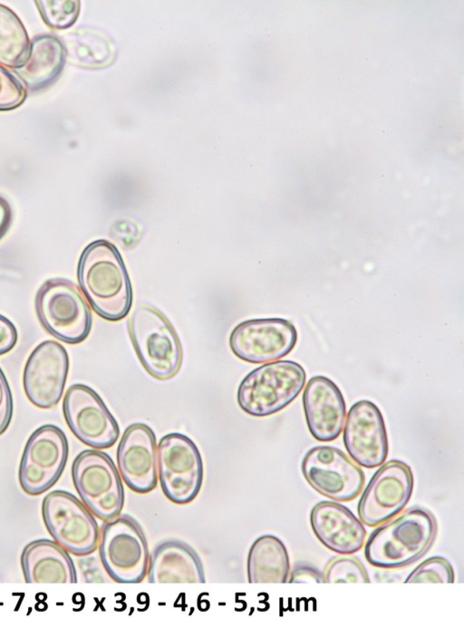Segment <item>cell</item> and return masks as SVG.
Returning <instances> with one entry per match:
<instances>
[{
    "mask_svg": "<svg viewBox=\"0 0 464 618\" xmlns=\"http://www.w3.org/2000/svg\"><path fill=\"white\" fill-rule=\"evenodd\" d=\"M77 279L82 292L100 317L115 322L129 314L133 301L132 286L114 245L102 239L90 243L80 256Z\"/></svg>",
    "mask_w": 464,
    "mask_h": 618,
    "instance_id": "obj_1",
    "label": "cell"
},
{
    "mask_svg": "<svg viewBox=\"0 0 464 618\" xmlns=\"http://www.w3.org/2000/svg\"><path fill=\"white\" fill-rule=\"evenodd\" d=\"M436 534L434 516L425 508L410 507L372 532L364 546L365 559L378 568L403 567L430 549Z\"/></svg>",
    "mask_w": 464,
    "mask_h": 618,
    "instance_id": "obj_2",
    "label": "cell"
},
{
    "mask_svg": "<svg viewBox=\"0 0 464 618\" xmlns=\"http://www.w3.org/2000/svg\"><path fill=\"white\" fill-rule=\"evenodd\" d=\"M305 379L304 369L294 361L265 363L242 380L237 393V403L244 412L254 417L275 414L297 398Z\"/></svg>",
    "mask_w": 464,
    "mask_h": 618,
    "instance_id": "obj_3",
    "label": "cell"
},
{
    "mask_svg": "<svg viewBox=\"0 0 464 618\" xmlns=\"http://www.w3.org/2000/svg\"><path fill=\"white\" fill-rule=\"evenodd\" d=\"M128 326L134 350L144 369L159 380L175 376L181 364L182 349L166 316L150 305L141 304L132 312Z\"/></svg>",
    "mask_w": 464,
    "mask_h": 618,
    "instance_id": "obj_4",
    "label": "cell"
},
{
    "mask_svg": "<svg viewBox=\"0 0 464 618\" xmlns=\"http://www.w3.org/2000/svg\"><path fill=\"white\" fill-rule=\"evenodd\" d=\"M35 311L42 326L63 343H80L91 332V309L70 280L53 278L44 282L36 294Z\"/></svg>",
    "mask_w": 464,
    "mask_h": 618,
    "instance_id": "obj_5",
    "label": "cell"
},
{
    "mask_svg": "<svg viewBox=\"0 0 464 618\" xmlns=\"http://www.w3.org/2000/svg\"><path fill=\"white\" fill-rule=\"evenodd\" d=\"M99 555L108 575L119 584H139L147 575L149 546L140 524L123 514L106 521L100 534Z\"/></svg>",
    "mask_w": 464,
    "mask_h": 618,
    "instance_id": "obj_6",
    "label": "cell"
},
{
    "mask_svg": "<svg viewBox=\"0 0 464 618\" xmlns=\"http://www.w3.org/2000/svg\"><path fill=\"white\" fill-rule=\"evenodd\" d=\"M73 486L87 508L108 521L120 515L124 488L112 459L99 449H84L72 465Z\"/></svg>",
    "mask_w": 464,
    "mask_h": 618,
    "instance_id": "obj_7",
    "label": "cell"
},
{
    "mask_svg": "<svg viewBox=\"0 0 464 618\" xmlns=\"http://www.w3.org/2000/svg\"><path fill=\"white\" fill-rule=\"evenodd\" d=\"M158 478L165 497L178 505L193 501L203 482V462L196 444L188 436L171 432L157 446Z\"/></svg>",
    "mask_w": 464,
    "mask_h": 618,
    "instance_id": "obj_8",
    "label": "cell"
},
{
    "mask_svg": "<svg viewBox=\"0 0 464 618\" xmlns=\"http://www.w3.org/2000/svg\"><path fill=\"white\" fill-rule=\"evenodd\" d=\"M42 516L53 540L69 553L82 556L95 551L100 539L97 521L72 493L65 490L48 493L43 500Z\"/></svg>",
    "mask_w": 464,
    "mask_h": 618,
    "instance_id": "obj_9",
    "label": "cell"
},
{
    "mask_svg": "<svg viewBox=\"0 0 464 618\" xmlns=\"http://www.w3.org/2000/svg\"><path fill=\"white\" fill-rule=\"evenodd\" d=\"M68 454V440L59 427L45 424L37 428L26 441L19 465L24 492L39 496L49 490L62 476Z\"/></svg>",
    "mask_w": 464,
    "mask_h": 618,
    "instance_id": "obj_10",
    "label": "cell"
},
{
    "mask_svg": "<svg viewBox=\"0 0 464 618\" xmlns=\"http://www.w3.org/2000/svg\"><path fill=\"white\" fill-rule=\"evenodd\" d=\"M413 474L409 465L398 459L382 464L373 474L358 502L360 520L377 526L403 510L413 490Z\"/></svg>",
    "mask_w": 464,
    "mask_h": 618,
    "instance_id": "obj_11",
    "label": "cell"
},
{
    "mask_svg": "<svg viewBox=\"0 0 464 618\" xmlns=\"http://www.w3.org/2000/svg\"><path fill=\"white\" fill-rule=\"evenodd\" d=\"M63 411L69 429L83 444L108 449L118 440L117 420L91 387L82 383L71 385L63 398Z\"/></svg>",
    "mask_w": 464,
    "mask_h": 618,
    "instance_id": "obj_12",
    "label": "cell"
},
{
    "mask_svg": "<svg viewBox=\"0 0 464 618\" xmlns=\"http://www.w3.org/2000/svg\"><path fill=\"white\" fill-rule=\"evenodd\" d=\"M301 470L307 483L321 495L337 501L356 497L364 484V474L341 449L316 446L304 455Z\"/></svg>",
    "mask_w": 464,
    "mask_h": 618,
    "instance_id": "obj_13",
    "label": "cell"
},
{
    "mask_svg": "<svg viewBox=\"0 0 464 618\" xmlns=\"http://www.w3.org/2000/svg\"><path fill=\"white\" fill-rule=\"evenodd\" d=\"M297 331L283 318H259L238 323L229 336V346L239 359L251 363L274 362L295 346Z\"/></svg>",
    "mask_w": 464,
    "mask_h": 618,
    "instance_id": "obj_14",
    "label": "cell"
},
{
    "mask_svg": "<svg viewBox=\"0 0 464 618\" xmlns=\"http://www.w3.org/2000/svg\"><path fill=\"white\" fill-rule=\"evenodd\" d=\"M69 371L65 348L44 341L31 352L24 366L23 385L26 397L40 409H51L63 396Z\"/></svg>",
    "mask_w": 464,
    "mask_h": 618,
    "instance_id": "obj_15",
    "label": "cell"
},
{
    "mask_svg": "<svg viewBox=\"0 0 464 618\" xmlns=\"http://www.w3.org/2000/svg\"><path fill=\"white\" fill-rule=\"evenodd\" d=\"M344 420L343 444L353 461L366 468L383 464L388 438L379 408L370 401H359L350 408Z\"/></svg>",
    "mask_w": 464,
    "mask_h": 618,
    "instance_id": "obj_16",
    "label": "cell"
},
{
    "mask_svg": "<svg viewBox=\"0 0 464 618\" xmlns=\"http://www.w3.org/2000/svg\"><path fill=\"white\" fill-rule=\"evenodd\" d=\"M117 463L127 487L134 492L152 491L158 482L156 436L150 426H128L117 449Z\"/></svg>",
    "mask_w": 464,
    "mask_h": 618,
    "instance_id": "obj_17",
    "label": "cell"
},
{
    "mask_svg": "<svg viewBox=\"0 0 464 618\" xmlns=\"http://www.w3.org/2000/svg\"><path fill=\"white\" fill-rule=\"evenodd\" d=\"M308 430L318 441L336 439L343 427L346 405L338 386L322 375L312 377L303 393Z\"/></svg>",
    "mask_w": 464,
    "mask_h": 618,
    "instance_id": "obj_18",
    "label": "cell"
},
{
    "mask_svg": "<svg viewBox=\"0 0 464 618\" xmlns=\"http://www.w3.org/2000/svg\"><path fill=\"white\" fill-rule=\"evenodd\" d=\"M310 523L318 540L337 554H354L365 541L366 530L362 521L348 507L334 501L315 504Z\"/></svg>",
    "mask_w": 464,
    "mask_h": 618,
    "instance_id": "obj_19",
    "label": "cell"
},
{
    "mask_svg": "<svg viewBox=\"0 0 464 618\" xmlns=\"http://www.w3.org/2000/svg\"><path fill=\"white\" fill-rule=\"evenodd\" d=\"M150 584H205L202 562L197 552L179 540L158 544L149 558Z\"/></svg>",
    "mask_w": 464,
    "mask_h": 618,
    "instance_id": "obj_20",
    "label": "cell"
},
{
    "mask_svg": "<svg viewBox=\"0 0 464 618\" xmlns=\"http://www.w3.org/2000/svg\"><path fill=\"white\" fill-rule=\"evenodd\" d=\"M27 584H75L77 574L67 550L55 541L41 538L28 543L21 554Z\"/></svg>",
    "mask_w": 464,
    "mask_h": 618,
    "instance_id": "obj_21",
    "label": "cell"
},
{
    "mask_svg": "<svg viewBox=\"0 0 464 618\" xmlns=\"http://www.w3.org/2000/svg\"><path fill=\"white\" fill-rule=\"evenodd\" d=\"M65 61L60 39L52 34H41L31 41L27 59L14 72L27 89L38 91L58 77Z\"/></svg>",
    "mask_w": 464,
    "mask_h": 618,
    "instance_id": "obj_22",
    "label": "cell"
},
{
    "mask_svg": "<svg viewBox=\"0 0 464 618\" xmlns=\"http://www.w3.org/2000/svg\"><path fill=\"white\" fill-rule=\"evenodd\" d=\"M246 571L250 584L287 583L290 560L284 543L273 535L257 537L248 551Z\"/></svg>",
    "mask_w": 464,
    "mask_h": 618,
    "instance_id": "obj_23",
    "label": "cell"
},
{
    "mask_svg": "<svg viewBox=\"0 0 464 618\" xmlns=\"http://www.w3.org/2000/svg\"><path fill=\"white\" fill-rule=\"evenodd\" d=\"M65 59L85 68L109 65L114 58L115 47L105 34L88 28L76 29L61 35Z\"/></svg>",
    "mask_w": 464,
    "mask_h": 618,
    "instance_id": "obj_24",
    "label": "cell"
},
{
    "mask_svg": "<svg viewBox=\"0 0 464 618\" xmlns=\"http://www.w3.org/2000/svg\"><path fill=\"white\" fill-rule=\"evenodd\" d=\"M30 43L18 16L0 4V64L13 70L19 68L27 59Z\"/></svg>",
    "mask_w": 464,
    "mask_h": 618,
    "instance_id": "obj_25",
    "label": "cell"
},
{
    "mask_svg": "<svg viewBox=\"0 0 464 618\" xmlns=\"http://www.w3.org/2000/svg\"><path fill=\"white\" fill-rule=\"evenodd\" d=\"M34 3L45 24L56 30L72 26L80 12V2L75 0H38Z\"/></svg>",
    "mask_w": 464,
    "mask_h": 618,
    "instance_id": "obj_26",
    "label": "cell"
},
{
    "mask_svg": "<svg viewBox=\"0 0 464 618\" xmlns=\"http://www.w3.org/2000/svg\"><path fill=\"white\" fill-rule=\"evenodd\" d=\"M324 583L348 584L370 583L365 567L354 557H336L327 565L324 573Z\"/></svg>",
    "mask_w": 464,
    "mask_h": 618,
    "instance_id": "obj_27",
    "label": "cell"
},
{
    "mask_svg": "<svg viewBox=\"0 0 464 618\" xmlns=\"http://www.w3.org/2000/svg\"><path fill=\"white\" fill-rule=\"evenodd\" d=\"M454 570L450 563L441 556L427 558L406 577L404 583H441L452 584Z\"/></svg>",
    "mask_w": 464,
    "mask_h": 618,
    "instance_id": "obj_28",
    "label": "cell"
},
{
    "mask_svg": "<svg viewBox=\"0 0 464 618\" xmlns=\"http://www.w3.org/2000/svg\"><path fill=\"white\" fill-rule=\"evenodd\" d=\"M26 98L24 85L0 64V111H10L21 105Z\"/></svg>",
    "mask_w": 464,
    "mask_h": 618,
    "instance_id": "obj_29",
    "label": "cell"
},
{
    "mask_svg": "<svg viewBox=\"0 0 464 618\" xmlns=\"http://www.w3.org/2000/svg\"><path fill=\"white\" fill-rule=\"evenodd\" d=\"M14 410V402L8 381L0 367V435L8 428Z\"/></svg>",
    "mask_w": 464,
    "mask_h": 618,
    "instance_id": "obj_30",
    "label": "cell"
},
{
    "mask_svg": "<svg viewBox=\"0 0 464 618\" xmlns=\"http://www.w3.org/2000/svg\"><path fill=\"white\" fill-rule=\"evenodd\" d=\"M287 583L321 584L324 583V574L314 566L307 565H300L295 566L291 572H289Z\"/></svg>",
    "mask_w": 464,
    "mask_h": 618,
    "instance_id": "obj_31",
    "label": "cell"
},
{
    "mask_svg": "<svg viewBox=\"0 0 464 618\" xmlns=\"http://www.w3.org/2000/svg\"><path fill=\"white\" fill-rule=\"evenodd\" d=\"M17 342V331L14 323L0 314V355L10 352Z\"/></svg>",
    "mask_w": 464,
    "mask_h": 618,
    "instance_id": "obj_32",
    "label": "cell"
},
{
    "mask_svg": "<svg viewBox=\"0 0 464 618\" xmlns=\"http://www.w3.org/2000/svg\"><path fill=\"white\" fill-rule=\"evenodd\" d=\"M12 221V211L8 202L0 197V239L6 233Z\"/></svg>",
    "mask_w": 464,
    "mask_h": 618,
    "instance_id": "obj_33",
    "label": "cell"
}]
</instances>
